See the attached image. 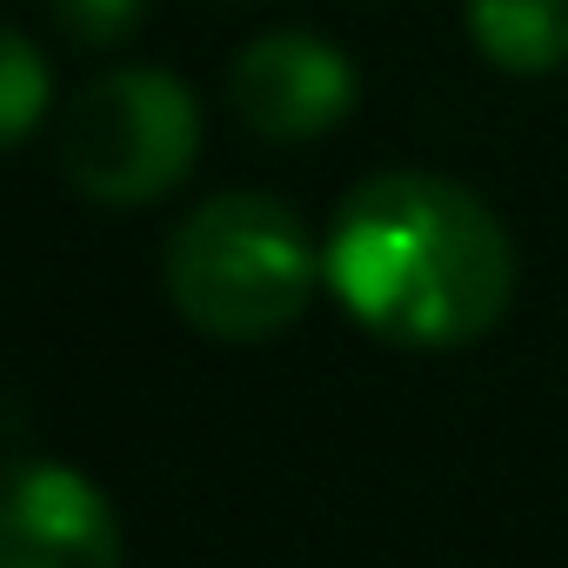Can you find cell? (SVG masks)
Listing matches in <instances>:
<instances>
[{
    "label": "cell",
    "instance_id": "cell-6",
    "mask_svg": "<svg viewBox=\"0 0 568 568\" xmlns=\"http://www.w3.org/2000/svg\"><path fill=\"white\" fill-rule=\"evenodd\" d=\"M468 41L501 74L568 68V0H462Z\"/></svg>",
    "mask_w": 568,
    "mask_h": 568
},
{
    "label": "cell",
    "instance_id": "cell-1",
    "mask_svg": "<svg viewBox=\"0 0 568 568\" xmlns=\"http://www.w3.org/2000/svg\"><path fill=\"white\" fill-rule=\"evenodd\" d=\"M322 281L375 342L448 355L508 315L515 241L468 181L388 168L342 194L322 241Z\"/></svg>",
    "mask_w": 568,
    "mask_h": 568
},
{
    "label": "cell",
    "instance_id": "cell-7",
    "mask_svg": "<svg viewBox=\"0 0 568 568\" xmlns=\"http://www.w3.org/2000/svg\"><path fill=\"white\" fill-rule=\"evenodd\" d=\"M54 108V68L48 54L21 34L0 28V154H14Z\"/></svg>",
    "mask_w": 568,
    "mask_h": 568
},
{
    "label": "cell",
    "instance_id": "cell-5",
    "mask_svg": "<svg viewBox=\"0 0 568 568\" xmlns=\"http://www.w3.org/2000/svg\"><path fill=\"white\" fill-rule=\"evenodd\" d=\"M362 101V74L355 61L308 34V28H274L254 34L234 61H227V108L261 134V141H322L335 134Z\"/></svg>",
    "mask_w": 568,
    "mask_h": 568
},
{
    "label": "cell",
    "instance_id": "cell-2",
    "mask_svg": "<svg viewBox=\"0 0 568 568\" xmlns=\"http://www.w3.org/2000/svg\"><path fill=\"white\" fill-rule=\"evenodd\" d=\"M161 281L194 335L274 342L308 315L322 288V247L288 201L261 187H227L181 214L161 254Z\"/></svg>",
    "mask_w": 568,
    "mask_h": 568
},
{
    "label": "cell",
    "instance_id": "cell-4",
    "mask_svg": "<svg viewBox=\"0 0 568 568\" xmlns=\"http://www.w3.org/2000/svg\"><path fill=\"white\" fill-rule=\"evenodd\" d=\"M128 535L94 475L54 455L0 462V568H121Z\"/></svg>",
    "mask_w": 568,
    "mask_h": 568
},
{
    "label": "cell",
    "instance_id": "cell-8",
    "mask_svg": "<svg viewBox=\"0 0 568 568\" xmlns=\"http://www.w3.org/2000/svg\"><path fill=\"white\" fill-rule=\"evenodd\" d=\"M48 8L74 48H121L141 28L148 0H48Z\"/></svg>",
    "mask_w": 568,
    "mask_h": 568
},
{
    "label": "cell",
    "instance_id": "cell-3",
    "mask_svg": "<svg viewBox=\"0 0 568 568\" xmlns=\"http://www.w3.org/2000/svg\"><path fill=\"white\" fill-rule=\"evenodd\" d=\"M201 161V101L174 68H114L61 114V174L101 207H154Z\"/></svg>",
    "mask_w": 568,
    "mask_h": 568
}]
</instances>
